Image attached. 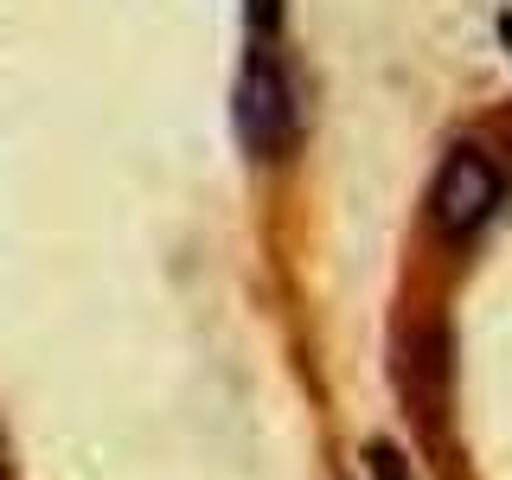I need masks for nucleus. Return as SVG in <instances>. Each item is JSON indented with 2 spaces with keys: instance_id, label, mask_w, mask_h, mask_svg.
I'll return each mask as SVG.
<instances>
[{
  "instance_id": "nucleus-1",
  "label": "nucleus",
  "mask_w": 512,
  "mask_h": 480,
  "mask_svg": "<svg viewBox=\"0 0 512 480\" xmlns=\"http://www.w3.org/2000/svg\"><path fill=\"white\" fill-rule=\"evenodd\" d=\"M231 128L244 141L250 160H282L288 141H295V84L276 64L263 39L250 45L244 71H237V90H231Z\"/></svg>"
},
{
  "instance_id": "nucleus-2",
  "label": "nucleus",
  "mask_w": 512,
  "mask_h": 480,
  "mask_svg": "<svg viewBox=\"0 0 512 480\" xmlns=\"http://www.w3.org/2000/svg\"><path fill=\"white\" fill-rule=\"evenodd\" d=\"M506 199V173L493 154L480 148H455L442 160L436 173V192H429V218H436V231L448 237V244H468V237L487 224L493 212H500Z\"/></svg>"
},
{
  "instance_id": "nucleus-3",
  "label": "nucleus",
  "mask_w": 512,
  "mask_h": 480,
  "mask_svg": "<svg viewBox=\"0 0 512 480\" xmlns=\"http://www.w3.org/2000/svg\"><path fill=\"white\" fill-rule=\"evenodd\" d=\"M372 480H410L404 455H397V448H384V442H372Z\"/></svg>"
},
{
  "instance_id": "nucleus-4",
  "label": "nucleus",
  "mask_w": 512,
  "mask_h": 480,
  "mask_svg": "<svg viewBox=\"0 0 512 480\" xmlns=\"http://www.w3.org/2000/svg\"><path fill=\"white\" fill-rule=\"evenodd\" d=\"M244 7H250L256 32H269V26H276V13H282V0H244Z\"/></svg>"
},
{
  "instance_id": "nucleus-5",
  "label": "nucleus",
  "mask_w": 512,
  "mask_h": 480,
  "mask_svg": "<svg viewBox=\"0 0 512 480\" xmlns=\"http://www.w3.org/2000/svg\"><path fill=\"white\" fill-rule=\"evenodd\" d=\"M500 32H506V39H512V20H500Z\"/></svg>"
}]
</instances>
